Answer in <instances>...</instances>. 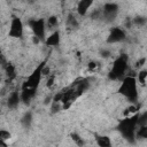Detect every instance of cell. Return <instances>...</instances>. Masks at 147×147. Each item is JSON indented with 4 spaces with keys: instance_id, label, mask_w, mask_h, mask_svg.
I'll return each instance as SVG.
<instances>
[{
    "instance_id": "cell-24",
    "label": "cell",
    "mask_w": 147,
    "mask_h": 147,
    "mask_svg": "<svg viewBox=\"0 0 147 147\" xmlns=\"http://www.w3.org/2000/svg\"><path fill=\"white\" fill-rule=\"evenodd\" d=\"M54 79H55V78H54V76H51V77L48 78V80H47V86H48V87H51V86L53 85Z\"/></svg>"
},
{
    "instance_id": "cell-18",
    "label": "cell",
    "mask_w": 147,
    "mask_h": 147,
    "mask_svg": "<svg viewBox=\"0 0 147 147\" xmlns=\"http://www.w3.org/2000/svg\"><path fill=\"white\" fill-rule=\"evenodd\" d=\"M67 25L69 28H77L78 26V22H77V18L74 14H69L68 15V18H67Z\"/></svg>"
},
{
    "instance_id": "cell-12",
    "label": "cell",
    "mask_w": 147,
    "mask_h": 147,
    "mask_svg": "<svg viewBox=\"0 0 147 147\" xmlns=\"http://www.w3.org/2000/svg\"><path fill=\"white\" fill-rule=\"evenodd\" d=\"M59 44H60V33H59V31L53 32L46 39V45L47 46H57Z\"/></svg>"
},
{
    "instance_id": "cell-9",
    "label": "cell",
    "mask_w": 147,
    "mask_h": 147,
    "mask_svg": "<svg viewBox=\"0 0 147 147\" xmlns=\"http://www.w3.org/2000/svg\"><path fill=\"white\" fill-rule=\"evenodd\" d=\"M92 5H93V1L92 0H82V1H79L78 5H77V11H78V14L80 16H84L87 13V10L90 9V7Z\"/></svg>"
},
{
    "instance_id": "cell-1",
    "label": "cell",
    "mask_w": 147,
    "mask_h": 147,
    "mask_svg": "<svg viewBox=\"0 0 147 147\" xmlns=\"http://www.w3.org/2000/svg\"><path fill=\"white\" fill-rule=\"evenodd\" d=\"M138 126V115L129 116L124 119H122L118 124V131L122 133V136L127 139L130 142H134L136 140V130Z\"/></svg>"
},
{
    "instance_id": "cell-23",
    "label": "cell",
    "mask_w": 147,
    "mask_h": 147,
    "mask_svg": "<svg viewBox=\"0 0 147 147\" xmlns=\"http://www.w3.org/2000/svg\"><path fill=\"white\" fill-rule=\"evenodd\" d=\"M137 110V107H134V106H131V107H129V108H126L125 109V111H124V115L125 116H127L129 114H131V113H134Z\"/></svg>"
},
{
    "instance_id": "cell-3",
    "label": "cell",
    "mask_w": 147,
    "mask_h": 147,
    "mask_svg": "<svg viewBox=\"0 0 147 147\" xmlns=\"http://www.w3.org/2000/svg\"><path fill=\"white\" fill-rule=\"evenodd\" d=\"M127 61H129V57H127L126 54L119 55L115 60V62L113 64V68H111L109 75H108L109 79H111V80L122 79L124 77V75H125V71L127 70V67H129Z\"/></svg>"
},
{
    "instance_id": "cell-19",
    "label": "cell",
    "mask_w": 147,
    "mask_h": 147,
    "mask_svg": "<svg viewBox=\"0 0 147 147\" xmlns=\"http://www.w3.org/2000/svg\"><path fill=\"white\" fill-rule=\"evenodd\" d=\"M71 139L74 140V142H76L79 147H83L84 145H85V141H84V139L78 134V133H76V132H74V133H71Z\"/></svg>"
},
{
    "instance_id": "cell-10",
    "label": "cell",
    "mask_w": 147,
    "mask_h": 147,
    "mask_svg": "<svg viewBox=\"0 0 147 147\" xmlns=\"http://www.w3.org/2000/svg\"><path fill=\"white\" fill-rule=\"evenodd\" d=\"M37 90H32V88H22V92L20 94L21 96V101H23L24 103H29L30 100L34 96Z\"/></svg>"
},
{
    "instance_id": "cell-4",
    "label": "cell",
    "mask_w": 147,
    "mask_h": 147,
    "mask_svg": "<svg viewBox=\"0 0 147 147\" xmlns=\"http://www.w3.org/2000/svg\"><path fill=\"white\" fill-rule=\"evenodd\" d=\"M45 67V62L40 63L37 69L28 77V79L23 83L22 85V88H32V90H37L39 83H40V79H41V76H42V68Z\"/></svg>"
},
{
    "instance_id": "cell-7",
    "label": "cell",
    "mask_w": 147,
    "mask_h": 147,
    "mask_svg": "<svg viewBox=\"0 0 147 147\" xmlns=\"http://www.w3.org/2000/svg\"><path fill=\"white\" fill-rule=\"evenodd\" d=\"M101 13L107 21H111L116 17V15L118 13V5L114 3V2H108L103 6V9Z\"/></svg>"
},
{
    "instance_id": "cell-22",
    "label": "cell",
    "mask_w": 147,
    "mask_h": 147,
    "mask_svg": "<svg viewBox=\"0 0 147 147\" xmlns=\"http://www.w3.org/2000/svg\"><path fill=\"white\" fill-rule=\"evenodd\" d=\"M133 23H134L136 25H145L146 18H145L144 16H137V17L133 18Z\"/></svg>"
},
{
    "instance_id": "cell-17",
    "label": "cell",
    "mask_w": 147,
    "mask_h": 147,
    "mask_svg": "<svg viewBox=\"0 0 147 147\" xmlns=\"http://www.w3.org/2000/svg\"><path fill=\"white\" fill-rule=\"evenodd\" d=\"M31 122H32V114L29 111V113H25L24 116L22 117L21 119V123L23 124L24 127H29L31 125Z\"/></svg>"
},
{
    "instance_id": "cell-16",
    "label": "cell",
    "mask_w": 147,
    "mask_h": 147,
    "mask_svg": "<svg viewBox=\"0 0 147 147\" xmlns=\"http://www.w3.org/2000/svg\"><path fill=\"white\" fill-rule=\"evenodd\" d=\"M136 137L140 138V139H146L147 138V126L146 125L138 126V130H136Z\"/></svg>"
},
{
    "instance_id": "cell-21",
    "label": "cell",
    "mask_w": 147,
    "mask_h": 147,
    "mask_svg": "<svg viewBox=\"0 0 147 147\" xmlns=\"http://www.w3.org/2000/svg\"><path fill=\"white\" fill-rule=\"evenodd\" d=\"M146 78H147V71L145 69L141 70L140 72H138V82L141 85H145L146 84Z\"/></svg>"
},
{
    "instance_id": "cell-20",
    "label": "cell",
    "mask_w": 147,
    "mask_h": 147,
    "mask_svg": "<svg viewBox=\"0 0 147 147\" xmlns=\"http://www.w3.org/2000/svg\"><path fill=\"white\" fill-rule=\"evenodd\" d=\"M47 26L48 29H54L57 26V17L56 16H51L48 20H47Z\"/></svg>"
},
{
    "instance_id": "cell-5",
    "label": "cell",
    "mask_w": 147,
    "mask_h": 147,
    "mask_svg": "<svg viewBox=\"0 0 147 147\" xmlns=\"http://www.w3.org/2000/svg\"><path fill=\"white\" fill-rule=\"evenodd\" d=\"M29 26L31 28L34 37L38 40H45L46 25H45V21L42 18H39V20H30L29 21Z\"/></svg>"
},
{
    "instance_id": "cell-14",
    "label": "cell",
    "mask_w": 147,
    "mask_h": 147,
    "mask_svg": "<svg viewBox=\"0 0 147 147\" xmlns=\"http://www.w3.org/2000/svg\"><path fill=\"white\" fill-rule=\"evenodd\" d=\"M5 70H6V75L9 78V80H11L16 77V70H15V67L11 63H7V65L5 67Z\"/></svg>"
},
{
    "instance_id": "cell-8",
    "label": "cell",
    "mask_w": 147,
    "mask_h": 147,
    "mask_svg": "<svg viewBox=\"0 0 147 147\" xmlns=\"http://www.w3.org/2000/svg\"><path fill=\"white\" fill-rule=\"evenodd\" d=\"M126 36H125V32L121 29V28H113L109 36H108V39L107 41L110 42V44H114V42H121L123 40H125Z\"/></svg>"
},
{
    "instance_id": "cell-27",
    "label": "cell",
    "mask_w": 147,
    "mask_h": 147,
    "mask_svg": "<svg viewBox=\"0 0 147 147\" xmlns=\"http://www.w3.org/2000/svg\"><path fill=\"white\" fill-rule=\"evenodd\" d=\"M93 68H95V63L94 62H91L90 63V69H93Z\"/></svg>"
},
{
    "instance_id": "cell-15",
    "label": "cell",
    "mask_w": 147,
    "mask_h": 147,
    "mask_svg": "<svg viewBox=\"0 0 147 147\" xmlns=\"http://www.w3.org/2000/svg\"><path fill=\"white\" fill-rule=\"evenodd\" d=\"M10 139V132L6 130H0V146L1 147H7L6 141Z\"/></svg>"
},
{
    "instance_id": "cell-13",
    "label": "cell",
    "mask_w": 147,
    "mask_h": 147,
    "mask_svg": "<svg viewBox=\"0 0 147 147\" xmlns=\"http://www.w3.org/2000/svg\"><path fill=\"white\" fill-rule=\"evenodd\" d=\"M95 141L99 147H111V141L107 136H98L95 138Z\"/></svg>"
},
{
    "instance_id": "cell-11",
    "label": "cell",
    "mask_w": 147,
    "mask_h": 147,
    "mask_svg": "<svg viewBox=\"0 0 147 147\" xmlns=\"http://www.w3.org/2000/svg\"><path fill=\"white\" fill-rule=\"evenodd\" d=\"M20 101H21V96H20L18 92H17V91H14V92L10 93V95H9V98H8L7 106H8L9 108L14 109V108H16V107L18 106Z\"/></svg>"
},
{
    "instance_id": "cell-2",
    "label": "cell",
    "mask_w": 147,
    "mask_h": 147,
    "mask_svg": "<svg viewBox=\"0 0 147 147\" xmlns=\"http://www.w3.org/2000/svg\"><path fill=\"white\" fill-rule=\"evenodd\" d=\"M118 92L124 95L129 101L134 102L138 99V90H137V79L132 76H126L122 80V85L118 88Z\"/></svg>"
},
{
    "instance_id": "cell-28",
    "label": "cell",
    "mask_w": 147,
    "mask_h": 147,
    "mask_svg": "<svg viewBox=\"0 0 147 147\" xmlns=\"http://www.w3.org/2000/svg\"><path fill=\"white\" fill-rule=\"evenodd\" d=\"M0 54H1V49H0Z\"/></svg>"
},
{
    "instance_id": "cell-26",
    "label": "cell",
    "mask_w": 147,
    "mask_h": 147,
    "mask_svg": "<svg viewBox=\"0 0 147 147\" xmlns=\"http://www.w3.org/2000/svg\"><path fill=\"white\" fill-rule=\"evenodd\" d=\"M145 62H146V59H145V57L140 59V60L137 62V67H138V68H140L141 65H144V63H145Z\"/></svg>"
},
{
    "instance_id": "cell-6",
    "label": "cell",
    "mask_w": 147,
    "mask_h": 147,
    "mask_svg": "<svg viewBox=\"0 0 147 147\" xmlns=\"http://www.w3.org/2000/svg\"><path fill=\"white\" fill-rule=\"evenodd\" d=\"M9 36L13 38H21L23 36V23L18 17H14L10 23Z\"/></svg>"
},
{
    "instance_id": "cell-25",
    "label": "cell",
    "mask_w": 147,
    "mask_h": 147,
    "mask_svg": "<svg viewBox=\"0 0 147 147\" xmlns=\"http://www.w3.org/2000/svg\"><path fill=\"white\" fill-rule=\"evenodd\" d=\"M0 64H1V65H3V67H6V65H7L6 59L3 57V55H2V54H0Z\"/></svg>"
}]
</instances>
